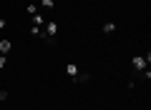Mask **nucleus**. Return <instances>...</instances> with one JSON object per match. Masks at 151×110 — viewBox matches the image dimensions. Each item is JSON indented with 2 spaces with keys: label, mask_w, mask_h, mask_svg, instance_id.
<instances>
[{
  "label": "nucleus",
  "mask_w": 151,
  "mask_h": 110,
  "mask_svg": "<svg viewBox=\"0 0 151 110\" xmlns=\"http://www.w3.org/2000/svg\"><path fill=\"white\" fill-rule=\"evenodd\" d=\"M30 25H38V28H43V25H45V15H40V13L30 15Z\"/></svg>",
  "instance_id": "5"
},
{
  "label": "nucleus",
  "mask_w": 151,
  "mask_h": 110,
  "mask_svg": "<svg viewBox=\"0 0 151 110\" xmlns=\"http://www.w3.org/2000/svg\"><path fill=\"white\" fill-rule=\"evenodd\" d=\"M8 98H10V93L8 90H0V103H8Z\"/></svg>",
  "instance_id": "11"
},
{
  "label": "nucleus",
  "mask_w": 151,
  "mask_h": 110,
  "mask_svg": "<svg viewBox=\"0 0 151 110\" xmlns=\"http://www.w3.org/2000/svg\"><path fill=\"white\" fill-rule=\"evenodd\" d=\"M43 35H45V40H48L50 45H55V38H58V23H55V20H45Z\"/></svg>",
  "instance_id": "1"
},
{
  "label": "nucleus",
  "mask_w": 151,
  "mask_h": 110,
  "mask_svg": "<svg viewBox=\"0 0 151 110\" xmlns=\"http://www.w3.org/2000/svg\"><path fill=\"white\" fill-rule=\"evenodd\" d=\"M88 80H91V73H78L73 78V83H88Z\"/></svg>",
  "instance_id": "7"
},
{
  "label": "nucleus",
  "mask_w": 151,
  "mask_h": 110,
  "mask_svg": "<svg viewBox=\"0 0 151 110\" xmlns=\"http://www.w3.org/2000/svg\"><path fill=\"white\" fill-rule=\"evenodd\" d=\"M0 110H3V103H0Z\"/></svg>",
  "instance_id": "14"
},
{
  "label": "nucleus",
  "mask_w": 151,
  "mask_h": 110,
  "mask_svg": "<svg viewBox=\"0 0 151 110\" xmlns=\"http://www.w3.org/2000/svg\"><path fill=\"white\" fill-rule=\"evenodd\" d=\"M10 50H13V43L8 40V38H3V40H0V55H8Z\"/></svg>",
  "instance_id": "3"
},
{
  "label": "nucleus",
  "mask_w": 151,
  "mask_h": 110,
  "mask_svg": "<svg viewBox=\"0 0 151 110\" xmlns=\"http://www.w3.org/2000/svg\"><path fill=\"white\" fill-rule=\"evenodd\" d=\"M25 13H28V15H35V13H38V5H35V3H28Z\"/></svg>",
  "instance_id": "10"
},
{
  "label": "nucleus",
  "mask_w": 151,
  "mask_h": 110,
  "mask_svg": "<svg viewBox=\"0 0 151 110\" xmlns=\"http://www.w3.org/2000/svg\"><path fill=\"white\" fill-rule=\"evenodd\" d=\"M146 65H149V63H146L141 55H136V58L131 60V68H134V73H141V70H146Z\"/></svg>",
  "instance_id": "2"
},
{
  "label": "nucleus",
  "mask_w": 151,
  "mask_h": 110,
  "mask_svg": "<svg viewBox=\"0 0 151 110\" xmlns=\"http://www.w3.org/2000/svg\"><path fill=\"white\" fill-rule=\"evenodd\" d=\"M5 65H8V58H5V55H0V70L5 68Z\"/></svg>",
  "instance_id": "12"
},
{
  "label": "nucleus",
  "mask_w": 151,
  "mask_h": 110,
  "mask_svg": "<svg viewBox=\"0 0 151 110\" xmlns=\"http://www.w3.org/2000/svg\"><path fill=\"white\" fill-rule=\"evenodd\" d=\"M116 28H119L116 23H103V28H101V30H103V33H116Z\"/></svg>",
  "instance_id": "9"
},
{
  "label": "nucleus",
  "mask_w": 151,
  "mask_h": 110,
  "mask_svg": "<svg viewBox=\"0 0 151 110\" xmlns=\"http://www.w3.org/2000/svg\"><path fill=\"white\" fill-rule=\"evenodd\" d=\"M5 25H8V20H5V18H0V30H5Z\"/></svg>",
  "instance_id": "13"
},
{
  "label": "nucleus",
  "mask_w": 151,
  "mask_h": 110,
  "mask_svg": "<svg viewBox=\"0 0 151 110\" xmlns=\"http://www.w3.org/2000/svg\"><path fill=\"white\" fill-rule=\"evenodd\" d=\"M40 8L43 10H55V0H40Z\"/></svg>",
  "instance_id": "8"
},
{
  "label": "nucleus",
  "mask_w": 151,
  "mask_h": 110,
  "mask_svg": "<svg viewBox=\"0 0 151 110\" xmlns=\"http://www.w3.org/2000/svg\"><path fill=\"white\" fill-rule=\"evenodd\" d=\"M28 33H30L33 38H38V40H45V35H43V28H38V25H30V28H28Z\"/></svg>",
  "instance_id": "4"
},
{
  "label": "nucleus",
  "mask_w": 151,
  "mask_h": 110,
  "mask_svg": "<svg viewBox=\"0 0 151 110\" xmlns=\"http://www.w3.org/2000/svg\"><path fill=\"white\" fill-rule=\"evenodd\" d=\"M65 73H68L70 78H76V75L81 73V70H78V65H76V63H68V65H65Z\"/></svg>",
  "instance_id": "6"
}]
</instances>
